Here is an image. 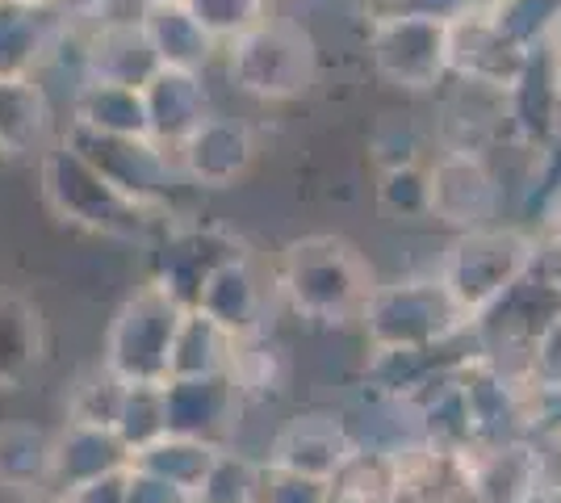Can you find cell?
<instances>
[{
	"instance_id": "34",
	"label": "cell",
	"mask_w": 561,
	"mask_h": 503,
	"mask_svg": "<svg viewBox=\"0 0 561 503\" xmlns=\"http://www.w3.org/2000/svg\"><path fill=\"white\" fill-rule=\"evenodd\" d=\"M260 470L264 466L256 461L231 454V449H218L210 475L197 487V503H256Z\"/></svg>"
},
{
	"instance_id": "12",
	"label": "cell",
	"mask_w": 561,
	"mask_h": 503,
	"mask_svg": "<svg viewBox=\"0 0 561 503\" xmlns=\"http://www.w3.org/2000/svg\"><path fill=\"white\" fill-rule=\"evenodd\" d=\"M524 59H528V50H519L499 34L486 9H469L466 18L448 22V76H457L466 84L507 93Z\"/></svg>"
},
{
	"instance_id": "22",
	"label": "cell",
	"mask_w": 561,
	"mask_h": 503,
	"mask_svg": "<svg viewBox=\"0 0 561 503\" xmlns=\"http://www.w3.org/2000/svg\"><path fill=\"white\" fill-rule=\"evenodd\" d=\"M59 25L50 9L0 0V80H30L50 59Z\"/></svg>"
},
{
	"instance_id": "16",
	"label": "cell",
	"mask_w": 561,
	"mask_h": 503,
	"mask_svg": "<svg viewBox=\"0 0 561 503\" xmlns=\"http://www.w3.org/2000/svg\"><path fill=\"white\" fill-rule=\"evenodd\" d=\"M156 72H160V59L142 34L139 18H110L84 38V80L142 89Z\"/></svg>"
},
{
	"instance_id": "4",
	"label": "cell",
	"mask_w": 561,
	"mask_h": 503,
	"mask_svg": "<svg viewBox=\"0 0 561 503\" xmlns=\"http://www.w3.org/2000/svg\"><path fill=\"white\" fill-rule=\"evenodd\" d=\"M185 311L188 307H181L160 282L142 286L117 307L101 365L126 386H164L172 378V344Z\"/></svg>"
},
{
	"instance_id": "13",
	"label": "cell",
	"mask_w": 561,
	"mask_h": 503,
	"mask_svg": "<svg viewBox=\"0 0 561 503\" xmlns=\"http://www.w3.org/2000/svg\"><path fill=\"white\" fill-rule=\"evenodd\" d=\"M356 449H352V436L344 428L340 415H323V411H310L289 420L285 428L273 436V449H268V466L289 470V475H302V479L335 482L344 475Z\"/></svg>"
},
{
	"instance_id": "36",
	"label": "cell",
	"mask_w": 561,
	"mask_h": 503,
	"mask_svg": "<svg viewBox=\"0 0 561 503\" xmlns=\"http://www.w3.org/2000/svg\"><path fill=\"white\" fill-rule=\"evenodd\" d=\"M214 43H234L252 25L264 22V0H185Z\"/></svg>"
},
{
	"instance_id": "23",
	"label": "cell",
	"mask_w": 561,
	"mask_h": 503,
	"mask_svg": "<svg viewBox=\"0 0 561 503\" xmlns=\"http://www.w3.org/2000/svg\"><path fill=\"white\" fill-rule=\"evenodd\" d=\"M71 110H76L71 126H80V130L114 135V139H151L147 135V101H142V89L84 80V84H76V105Z\"/></svg>"
},
{
	"instance_id": "11",
	"label": "cell",
	"mask_w": 561,
	"mask_h": 503,
	"mask_svg": "<svg viewBox=\"0 0 561 503\" xmlns=\"http://www.w3.org/2000/svg\"><path fill=\"white\" fill-rule=\"evenodd\" d=\"M176 168L188 185L197 190H227L234 185L252 160H256V139L243 122L222 118V114H210L193 135H185L176 144Z\"/></svg>"
},
{
	"instance_id": "44",
	"label": "cell",
	"mask_w": 561,
	"mask_h": 503,
	"mask_svg": "<svg viewBox=\"0 0 561 503\" xmlns=\"http://www.w3.org/2000/svg\"><path fill=\"white\" fill-rule=\"evenodd\" d=\"M549 47H553V50H558V55H561V22H558V30L549 34Z\"/></svg>"
},
{
	"instance_id": "17",
	"label": "cell",
	"mask_w": 561,
	"mask_h": 503,
	"mask_svg": "<svg viewBox=\"0 0 561 503\" xmlns=\"http://www.w3.org/2000/svg\"><path fill=\"white\" fill-rule=\"evenodd\" d=\"M243 256V243L218 231V227H185L176 236L164 240V256H160V286L181 302L193 307L202 286L210 282V273L218 264Z\"/></svg>"
},
{
	"instance_id": "46",
	"label": "cell",
	"mask_w": 561,
	"mask_h": 503,
	"mask_svg": "<svg viewBox=\"0 0 561 503\" xmlns=\"http://www.w3.org/2000/svg\"><path fill=\"white\" fill-rule=\"evenodd\" d=\"M30 503H59V495H55V500H43V495H30Z\"/></svg>"
},
{
	"instance_id": "6",
	"label": "cell",
	"mask_w": 561,
	"mask_h": 503,
	"mask_svg": "<svg viewBox=\"0 0 561 503\" xmlns=\"http://www.w3.org/2000/svg\"><path fill=\"white\" fill-rule=\"evenodd\" d=\"M231 80L260 101H294L319 76L314 38L289 18H264L231 43Z\"/></svg>"
},
{
	"instance_id": "37",
	"label": "cell",
	"mask_w": 561,
	"mask_h": 503,
	"mask_svg": "<svg viewBox=\"0 0 561 503\" xmlns=\"http://www.w3.org/2000/svg\"><path fill=\"white\" fill-rule=\"evenodd\" d=\"M420 147L423 135L420 126L402 114H386L369 135V151L381 168H402V164H420Z\"/></svg>"
},
{
	"instance_id": "5",
	"label": "cell",
	"mask_w": 561,
	"mask_h": 503,
	"mask_svg": "<svg viewBox=\"0 0 561 503\" xmlns=\"http://www.w3.org/2000/svg\"><path fill=\"white\" fill-rule=\"evenodd\" d=\"M369 348H440L469 328L440 277H407L394 286H374L360 311Z\"/></svg>"
},
{
	"instance_id": "43",
	"label": "cell",
	"mask_w": 561,
	"mask_h": 503,
	"mask_svg": "<svg viewBox=\"0 0 561 503\" xmlns=\"http://www.w3.org/2000/svg\"><path fill=\"white\" fill-rule=\"evenodd\" d=\"M553 147H561V96H558V126H553Z\"/></svg>"
},
{
	"instance_id": "29",
	"label": "cell",
	"mask_w": 561,
	"mask_h": 503,
	"mask_svg": "<svg viewBox=\"0 0 561 503\" xmlns=\"http://www.w3.org/2000/svg\"><path fill=\"white\" fill-rule=\"evenodd\" d=\"M436 374V348H374L365 361V390L415 399Z\"/></svg>"
},
{
	"instance_id": "20",
	"label": "cell",
	"mask_w": 561,
	"mask_h": 503,
	"mask_svg": "<svg viewBox=\"0 0 561 503\" xmlns=\"http://www.w3.org/2000/svg\"><path fill=\"white\" fill-rule=\"evenodd\" d=\"M130 461H135V454L126 449L117 428L68 420V428L55 436V479H50V487L68 491L80 482L110 479V475L130 470Z\"/></svg>"
},
{
	"instance_id": "45",
	"label": "cell",
	"mask_w": 561,
	"mask_h": 503,
	"mask_svg": "<svg viewBox=\"0 0 561 503\" xmlns=\"http://www.w3.org/2000/svg\"><path fill=\"white\" fill-rule=\"evenodd\" d=\"M13 4H34V9H50L55 0H13Z\"/></svg>"
},
{
	"instance_id": "7",
	"label": "cell",
	"mask_w": 561,
	"mask_h": 503,
	"mask_svg": "<svg viewBox=\"0 0 561 503\" xmlns=\"http://www.w3.org/2000/svg\"><path fill=\"white\" fill-rule=\"evenodd\" d=\"M64 144L71 151H80L126 197H135L142 206H156L164 215L181 190V181H185L176 168V156H168V147H160L156 139H114V135H93V130L71 126Z\"/></svg>"
},
{
	"instance_id": "30",
	"label": "cell",
	"mask_w": 561,
	"mask_h": 503,
	"mask_svg": "<svg viewBox=\"0 0 561 503\" xmlns=\"http://www.w3.org/2000/svg\"><path fill=\"white\" fill-rule=\"evenodd\" d=\"M486 18L519 50H537L561 22V0H491Z\"/></svg>"
},
{
	"instance_id": "18",
	"label": "cell",
	"mask_w": 561,
	"mask_h": 503,
	"mask_svg": "<svg viewBox=\"0 0 561 503\" xmlns=\"http://www.w3.org/2000/svg\"><path fill=\"white\" fill-rule=\"evenodd\" d=\"M264 302H268V289L260 282L256 261L243 252V256H234V261L214 268L210 282L202 286L197 302H193V311H202L227 335L243 340V335L260 332V323H264Z\"/></svg>"
},
{
	"instance_id": "25",
	"label": "cell",
	"mask_w": 561,
	"mask_h": 503,
	"mask_svg": "<svg viewBox=\"0 0 561 503\" xmlns=\"http://www.w3.org/2000/svg\"><path fill=\"white\" fill-rule=\"evenodd\" d=\"M50 139V105L43 84L30 80H0V151L30 156L47 151Z\"/></svg>"
},
{
	"instance_id": "24",
	"label": "cell",
	"mask_w": 561,
	"mask_h": 503,
	"mask_svg": "<svg viewBox=\"0 0 561 503\" xmlns=\"http://www.w3.org/2000/svg\"><path fill=\"white\" fill-rule=\"evenodd\" d=\"M55 479V436L25 420L0 424V487L18 495H43Z\"/></svg>"
},
{
	"instance_id": "2",
	"label": "cell",
	"mask_w": 561,
	"mask_h": 503,
	"mask_svg": "<svg viewBox=\"0 0 561 503\" xmlns=\"http://www.w3.org/2000/svg\"><path fill=\"white\" fill-rule=\"evenodd\" d=\"M280 289L302 319L348 323V319H360V311H365V302L374 294V273L348 240L306 236V240L285 248Z\"/></svg>"
},
{
	"instance_id": "38",
	"label": "cell",
	"mask_w": 561,
	"mask_h": 503,
	"mask_svg": "<svg viewBox=\"0 0 561 503\" xmlns=\"http://www.w3.org/2000/svg\"><path fill=\"white\" fill-rule=\"evenodd\" d=\"M256 503H331V482L302 479V475H289V470H277V466H264Z\"/></svg>"
},
{
	"instance_id": "14",
	"label": "cell",
	"mask_w": 561,
	"mask_h": 503,
	"mask_svg": "<svg viewBox=\"0 0 561 503\" xmlns=\"http://www.w3.org/2000/svg\"><path fill=\"white\" fill-rule=\"evenodd\" d=\"M558 96H561V55L549 43L528 50L524 68L515 76V84L503 93V110L512 122L515 139L528 147L553 144V126H558Z\"/></svg>"
},
{
	"instance_id": "41",
	"label": "cell",
	"mask_w": 561,
	"mask_h": 503,
	"mask_svg": "<svg viewBox=\"0 0 561 503\" xmlns=\"http://www.w3.org/2000/svg\"><path fill=\"white\" fill-rule=\"evenodd\" d=\"M122 475H126V470H122ZM122 475L68 487V491H59V503H126L122 500Z\"/></svg>"
},
{
	"instance_id": "15",
	"label": "cell",
	"mask_w": 561,
	"mask_h": 503,
	"mask_svg": "<svg viewBox=\"0 0 561 503\" xmlns=\"http://www.w3.org/2000/svg\"><path fill=\"white\" fill-rule=\"evenodd\" d=\"M234 390L231 374L218 378H168L164 382V424L176 436L222 445L227 428L234 424Z\"/></svg>"
},
{
	"instance_id": "42",
	"label": "cell",
	"mask_w": 561,
	"mask_h": 503,
	"mask_svg": "<svg viewBox=\"0 0 561 503\" xmlns=\"http://www.w3.org/2000/svg\"><path fill=\"white\" fill-rule=\"evenodd\" d=\"M545 218H549V243L561 252V193L549 202V210H545Z\"/></svg>"
},
{
	"instance_id": "10",
	"label": "cell",
	"mask_w": 561,
	"mask_h": 503,
	"mask_svg": "<svg viewBox=\"0 0 561 503\" xmlns=\"http://www.w3.org/2000/svg\"><path fill=\"white\" fill-rule=\"evenodd\" d=\"M432 176V218L461 231L491 227L499 215V185L491 168L473 151H440V160L427 168Z\"/></svg>"
},
{
	"instance_id": "9",
	"label": "cell",
	"mask_w": 561,
	"mask_h": 503,
	"mask_svg": "<svg viewBox=\"0 0 561 503\" xmlns=\"http://www.w3.org/2000/svg\"><path fill=\"white\" fill-rule=\"evenodd\" d=\"M461 475L469 503H533L545 487V454L524 436L473 445L461 457Z\"/></svg>"
},
{
	"instance_id": "3",
	"label": "cell",
	"mask_w": 561,
	"mask_h": 503,
	"mask_svg": "<svg viewBox=\"0 0 561 503\" xmlns=\"http://www.w3.org/2000/svg\"><path fill=\"white\" fill-rule=\"evenodd\" d=\"M537 256V236H528L519 227H494L491 222V227H478V231H461L448 248L436 277L457 298V307L469 315V323H478L507 289L519 286L533 273Z\"/></svg>"
},
{
	"instance_id": "35",
	"label": "cell",
	"mask_w": 561,
	"mask_h": 503,
	"mask_svg": "<svg viewBox=\"0 0 561 503\" xmlns=\"http://www.w3.org/2000/svg\"><path fill=\"white\" fill-rule=\"evenodd\" d=\"M524 382L537 399H561V311L524 353Z\"/></svg>"
},
{
	"instance_id": "47",
	"label": "cell",
	"mask_w": 561,
	"mask_h": 503,
	"mask_svg": "<svg viewBox=\"0 0 561 503\" xmlns=\"http://www.w3.org/2000/svg\"><path fill=\"white\" fill-rule=\"evenodd\" d=\"M381 4H394V0H381Z\"/></svg>"
},
{
	"instance_id": "33",
	"label": "cell",
	"mask_w": 561,
	"mask_h": 503,
	"mask_svg": "<svg viewBox=\"0 0 561 503\" xmlns=\"http://www.w3.org/2000/svg\"><path fill=\"white\" fill-rule=\"evenodd\" d=\"M122 399H126V382L114 378V374L101 365V369L84 374V378L76 382V390H71V399H68V420L114 428L117 411H122Z\"/></svg>"
},
{
	"instance_id": "39",
	"label": "cell",
	"mask_w": 561,
	"mask_h": 503,
	"mask_svg": "<svg viewBox=\"0 0 561 503\" xmlns=\"http://www.w3.org/2000/svg\"><path fill=\"white\" fill-rule=\"evenodd\" d=\"M122 500L126 503H197L188 491L181 487H172V482L156 479V475H147L139 466H130L126 475H122Z\"/></svg>"
},
{
	"instance_id": "1",
	"label": "cell",
	"mask_w": 561,
	"mask_h": 503,
	"mask_svg": "<svg viewBox=\"0 0 561 503\" xmlns=\"http://www.w3.org/2000/svg\"><path fill=\"white\" fill-rule=\"evenodd\" d=\"M43 193L55 206V215H64L68 222L96 231L105 240L151 243L164 231V210L126 197L68 144H55L43 151Z\"/></svg>"
},
{
	"instance_id": "27",
	"label": "cell",
	"mask_w": 561,
	"mask_h": 503,
	"mask_svg": "<svg viewBox=\"0 0 561 503\" xmlns=\"http://www.w3.org/2000/svg\"><path fill=\"white\" fill-rule=\"evenodd\" d=\"M234 357V335H227L214 319L188 307L181 328H176V344H172V378H218L231 374Z\"/></svg>"
},
{
	"instance_id": "21",
	"label": "cell",
	"mask_w": 561,
	"mask_h": 503,
	"mask_svg": "<svg viewBox=\"0 0 561 503\" xmlns=\"http://www.w3.org/2000/svg\"><path fill=\"white\" fill-rule=\"evenodd\" d=\"M139 25L147 43L156 50L160 68L176 72H202L214 55V38L202 30V22L188 13L185 0H151L139 9Z\"/></svg>"
},
{
	"instance_id": "8",
	"label": "cell",
	"mask_w": 561,
	"mask_h": 503,
	"mask_svg": "<svg viewBox=\"0 0 561 503\" xmlns=\"http://www.w3.org/2000/svg\"><path fill=\"white\" fill-rule=\"evenodd\" d=\"M369 55L386 84L423 93L448 76V25L381 13L369 34Z\"/></svg>"
},
{
	"instance_id": "28",
	"label": "cell",
	"mask_w": 561,
	"mask_h": 503,
	"mask_svg": "<svg viewBox=\"0 0 561 503\" xmlns=\"http://www.w3.org/2000/svg\"><path fill=\"white\" fill-rule=\"evenodd\" d=\"M218 449H222V445H210V441H193V436L164 432L160 441H151L147 449H139L130 466H139V470H147V475H156V479L181 487V491H188V495L197 500V487H202V482H206V475H210Z\"/></svg>"
},
{
	"instance_id": "31",
	"label": "cell",
	"mask_w": 561,
	"mask_h": 503,
	"mask_svg": "<svg viewBox=\"0 0 561 503\" xmlns=\"http://www.w3.org/2000/svg\"><path fill=\"white\" fill-rule=\"evenodd\" d=\"M377 206L394 222H420L432 218V176L423 164L381 168L377 176Z\"/></svg>"
},
{
	"instance_id": "40",
	"label": "cell",
	"mask_w": 561,
	"mask_h": 503,
	"mask_svg": "<svg viewBox=\"0 0 561 503\" xmlns=\"http://www.w3.org/2000/svg\"><path fill=\"white\" fill-rule=\"evenodd\" d=\"M386 13H402V18H423V22H457L469 13V0H394L386 4Z\"/></svg>"
},
{
	"instance_id": "19",
	"label": "cell",
	"mask_w": 561,
	"mask_h": 503,
	"mask_svg": "<svg viewBox=\"0 0 561 503\" xmlns=\"http://www.w3.org/2000/svg\"><path fill=\"white\" fill-rule=\"evenodd\" d=\"M142 101H147V135L168 151H176L185 135L210 118V93L202 84V72L160 68L142 84Z\"/></svg>"
},
{
	"instance_id": "48",
	"label": "cell",
	"mask_w": 561,
	"mask_h": 503,
	"mask_svg": "<svg viewBox=\"0 0 561 503\" xmlns=\"http://www.w3.org/2000/svg\"><path fill=\"white\" fill-rule=\"evenodd\" d=\"M142 4H151V0H142Z\"/></svg>"
},
{
	"instance_id": "26",
	"label": "cell",
	"mask_w": 561,
	"mask_h": 503,
	"mask_svg": "<svg viewBox=\"0 0 561 503\" xmlns=\"http://www.w3.org/2000/svg\"><path fill=\"white\" fill-rule=\"evenodd\" d=\"M43 361V319L22 294L0 289V390L22 386Z\"/></svg>"
},
{
	"instance_id": "32",
	"label": "cell",
	"mask_w": 561,
	"mask_h": 503,
	"mask_svg": "<svg viewBox=\"0 0 561 503\" xmlns=\"http://www.w3.org/2000/svg\"><path fill=\"white\" fill-rule=\"evenodd\" d=\"M117 436L126 441L130 454L147 449L151 441H160L168 432L164 424V386H126V399L114 420Z\"/></svg>"
}]
</instances>
